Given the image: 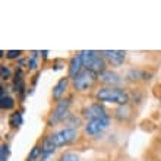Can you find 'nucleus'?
Returning <instances> with one entry per match:
<instances>
[{
	"mask_svg": "<svg viewBox=\"0 0 161 161\" xmlns=\"http://www.w3.org/2000/svg\"><path fill=\"white\" fill-rule=\"evenodd\" d=\"M95 98L100 103H113L120 106H126L129 101L127 92L117 86H103L95 92Z\"/></svg>",
	"mask_w": 161,
	"mask_h": 161,
	"instance_id": "obj_1",
	"label": "nucleus"
},
{
	"mask_svg": "<svg viewBox=\"0 0 161 161\" xmlns=\"http://www.w3.org/2000/svg\"><path fill=\"white\" fill-rule=\"evenodd\" d=\"M80 59H82V63H84V68L86 70H91L95 75H101L104 70H106V59L103 57L101 53H97L94 50H84L79 53Z\"/></svg>",
	"mask_w": 161,
	"mask_h": 161,
	"instance_id": "obj_2",
	"label": "nucleus"
},
{
	"mask_svg": "<svg viewBox=\"0 0 161 161\" xmlns=\"http://www.w3.org/2000/svg\"><path fill=\"white\" fill-rule=\"evenodd\" d=\"M50 136H51V139H53V142H54V145L59 148V147L68 145L76 139L78 130L75 127H63V129H60V130L51 133Z\"/></svg>",
	"mask_w": 161,
	"mask_h": 161,
	"instance_id": "obj_3",
	"label": "nucleus"
},
{
	"mask_svg": "<svg viewBox=\"0 0 161 161\" xmlns=\"http://www.w3.org/2000/svg\"><path fill=\"white\" fill-rule=\"evenodd\" d=\"M108 126H110V117L106 116V117H100V119L88 120L84 125V130L88 136H98L101 135Z\"/></svg>",
	"mask_w": 161,
	"mask_h": 161,
	"instance_id": "obj_4",
	"label": "nucleus"
},
{
	"mask_svg": "<svg viewBox=\"0 0 161 161\" xmlns=\"http://www.w3.org/2000/svg\"><path fill=\"white\" fill-rule=\"evenodd\" d=\"M97 79H98V75L92 73L91 70L84 69L75 79H72L73 80V88H75V91H86V89H89L94 84H95Z\"/></svg>",
	"mask_w": 161,
	"mask_h": 161,
	"instance_id": "obj_5",
	"label": "nucleus"
},
{
	"mask_svg": "<svg viewBox=\"0 0 161 161\" xmlns=\"http://www.w3.org/2000/svg\"><path fill=\"white\" fill-rule=\"evenodd\" d=\"M69 106H70V100H60L57 103V106L53 111H51V116L48 119V126H54L56 123L62 122L64 119V116L68 114Z\"/></svg>",
	"mask_w": 161,
	"mask_h": 161,
	"instance_id": "obj_6",
	"label": "nucleus"
},
{
	"mask_svg": "<svg viewBox=\"0 0 161 161\" xmlns=\"http://www.w3.org/2000/svg\"><path fill=\"white\" fill-rule=\"evenodd\" d=\"M101 54L106 59V62H108L114 68L123 64L125 59H126V51H122V50H104L101 51Z\"/></svg>",
	"mask_w": 161,
	"mask_h": 161,
	"instance_id": "obj_7",
	"label": "nucleus"
},
{
	"mask_svg": "<svg viewBox=\"0 0 161 161\" xmlns=\"http://www.w3.org/2000/svg\"><path fill=\"white\" fill-rule=\"evenodd\" d=\"M98 79L101 80L103 84H106L107 86H116V85H120L123 82L119 73L114 72V70H108V69H106L101 75H98Z\"/></svg>",
	"mask_w": 161,
	"mask_h": 161,
	"instance_id": "obj_8",
	"label": "nucleus"
},
{
	"mask_svg": "<svg viewBox=\"0 0 161 161\" xmlns=\"http://www.w3.org/2000/svg\"><path fill=\"white\" fill-rule=\"evenodd\" d=\"M84 116L88 120H94V119H100V117H106L107 113L100 103H95V104H91V106H88L85 108Z\"/></svg>",
	"mask_w": 161,
	"mask_h": 161,
	"instance_id": "obj_9",
	"label": "nucleus"
},
{
	"mask_svg": "<svg viewBox=\"0 0 161 161\" xmlns=\"http://www.w3.org/2000/svg\"><path fill=\"white\" fill-rule=\"evenodd\" d=\"M82 68H84V63H82L80 56L79 54L73 56L72 59H70V63H69V78H70V79H75V78L84 70Z\"/></svg>",
	"mask_w": 161,
	"mask_h": 161,
	"instance_id": "obj_10",
	"label": "nucleus"
},
{
	"mask_svg": "<svg viewBox=\"0 0 161 161\" xmlns=\"http://www.w3.org/2000/svg\"><path fill=\"white\" fill-rule=\"evenodd\" d=\"M68 85H69V78H62V79L54 85V88H53V98L54 100H59L64 95L66 92V89H68Z\"/></svg>",
	"mask_w": 161,
	"mask_h": 161,
	"instance_id": "obj_11",
	"label": "nucleus"
},
{
	"mask_svg": "<svg viewBox=\"0 0 161 161\" xmlns=\"http://www.w3.org/2000/svg\"><path fill=\"white\" fill-rule=\"evenodd\" d=\"M41 147H42V160L47 158L48 155H51V154L56 151V148H57V147L54 145V142H53V139H51L50 135L47 136V138H44Z\"/></svg>",
	"mask_w": 161,
	"mask_h": 161,
	"instance_id": "obj_12",
	"label": "nucleus"
},
{
	"mask_svg": "<svg viewBox=\"0 0 161 161\" xmlns=\"http://www.w3.org/2000/svg\"><path fill=\"white\" fill-rule=\"evenodd\" d=\"M40 158H42V147L40 144H37V145H34L32 149L30 151L28 157H26V161H37V160H40Z\"/></svg>",
	"mask_w": 161,
	"mask_h": 161,
	"instance_id": "obj_13",
	"label": "nucleus"
},
{
	"mask_svg": "<svg viewBox=\"0 0 161 161\" xmlns=\"http://www.w3.org/2000/svg\"><path fill=\"white\" fill-rule=\"evenodd\" d=\"M22 123V114L19 113V111H16V113H13L12 116H10V119H9V125L13 127V129H16V127L21 126Z\"/></svg>",
	"mask_w": 161,
	"mask_h": 161,
	"instance_id": "obj_14",
	"label": "nucleus"
},
{
	"mask_svg": "<svg viewBox=\"0 0 161 161\" xmlns=\"http://www.w3.org/2000/svg\"><path fill=\"white\" fill-rule=\"evenodd\" d=\"M15 106V101H13L12 97H9V95H2V101H0V107L3 108V110H10L12 107Z\"/></svg>",
	"mask_w": 161,
	"mask_h": 161,
	"instance_id": "obj_15",
	"label": "nucleus"
},
{
	"mask_svg": "<svg viewBox=\"0 0 161 161\" xmlns=\"http://www.w3.org/2000/svg\"><path fill=\"white\" fill-rule=\"evenodd\" d=\"M127 78L130 80H139V79H145V73L141 70H129Z\"/></svg>",
	"mask_w": 161,
	"mask_h": 161,
	"instance_id": "obj_16",
	"label": "nucleus"
},
{
	"mask_svg": "<svg viewBox=\"0 0 161 161\" xmlns=\"http://www.w3.org/2000/svg\"><path fill=\"white\" fill-rule=\"evenodd\" d=\"M59 161H80V158L75 153H64L60 155Z\"/></svg>",
	"mask_w": 161,
	"mask_h": 161,
	"instance_id": "obj_17",
	"label": "nucleus"
},
{
	"mask_svg": "<svg viewBox=\"0 0 161 161\" xmlns=\"http://www.w3.org/2000/svg\"><path fill=\"white\" fill-rule=\"evenodd\" d=\"M8 158H9V145L2 144V148H0V161H8Z\"/></svg>",
	"mask_w": 161,
	"mask_h": 161,
	"instance_id": "obj_18",
	"label": "nucleus"
},
{
	"mask_svg": "<svg viewBox=\"0 0 161 161\" xmlns=\"http://www.w3.org/2000/svg\"><path fill=\"white\" fill-rule=\"evenodd\" d=\"M22 54V51H19V50H10V51H8V59H18L19 56Z\"/></svg>",
	"mask_w": 161,
	"mask_h": 161,
	"instance_id": "obj_19",
	"label": "nucleus"
},
{
	"mask_svg": "<svg viewBox=\"0 0 161 161\" xmlns=\"http://www.w3.org/2000/svg\"><path fill=\"white\" fill-rule=\"evenodd\" d=\"M10 76V70H9L6 66H2V78L3 79H6V78Z\"/></svg>",
	"mask_w": 161,
	"mask_h": 161,
	"instance_id": "obj_20",
	"label": "nucleus"
}]
</instances>
